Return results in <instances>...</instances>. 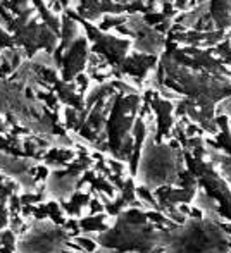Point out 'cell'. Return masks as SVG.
I'll return each mask as SVG.
<instances>
[{"instance_id":"obj_1","label":"cell","mask_w":231,"mask_h":253,"mask_svg":"<svg viewBox=\"0 0 231 253\" xmlns=\"http://www.w3.org/2000/svg\"><path fill=\"white\" fill-rule=\"evenodd\" d=\"M17 248H21V253H60L62 231L50 222H37Z\"/></svg>"},{"instance_id":"obj_2","label":"cell","mask_w":231,"mask_h":253,"mask_svg":"<svg viewBox=\"0 0 231 253\" xmlns=\"http://www.w3.org/2000/svg\"><path fill=\"white\" fill-rule=\"evenodd\" d=\"M128 21V17H117V16H105L104 17V21L100 23V30H109V28H117V26H121L123 23H126Z\"/></svg>"}]
</instances>
